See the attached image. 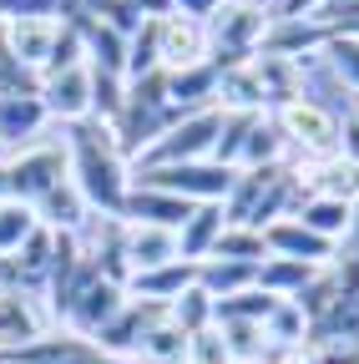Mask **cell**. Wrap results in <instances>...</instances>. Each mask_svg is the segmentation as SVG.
I'll list each match as a JSON object with an SVG mask.
<instances>
[{
	"label": "cell",
	"mask_w": 359,
	"mask_h": 364,
	"mask_svg": "<svg viewBox=\"0 0 359 364\" xmlns=\"http://www.w3.org/2000/svg\"><path fill=\"white\" fill-rule=\"evenodd\" d=\"M66 152H71V182L81 188L86 208L102 218H122V203L132 193V162L122 152L117 122L86 117L66 127Z\"/></svg>",
	"instance_id": "cell-1"
},
{
	"label": "cell",
	"mask_w": 359,
	"mask_h": 364,
	"mask_svg": "<svg viewBox=\"0 0 359 364\" xmlns=\"http://www.w3.org/2000/svg\"><path fill=\"white\" fill-rule=\"evenodd\" d=\"M299 208V188H294V177L279 167H258V172H238L233 177V193L223 198V218L228 223H243V228H263L268 223H279Z\"/></svg>",
	"instance_id": "cell-2"
},
{
	"label": "cell",
	"mask_w": 359,
	"mask_h": 364,
	"mask_svg": "<svg viewBox=\"0 0 359 364\" xmlns=\"http://www.w3.org/2000/svg\"><path fill=\"white\" fill-rule=\"evenodd\" d=\"M268 16L274 11H258V6H243V0H223V6L203 21L208 26V56L213 66H243L258 56L263 46V31H268Z\"/></svg>",
	"instance_id": "cell-3"
},
{
	"label": "cell",
	"mask_w": 359,
	"mask_h": 364,
	"mask_svg": "<svg viewBox=\"0 0 359 364\" xmlns=\"http://www.w3.org/2000/svg\"><path fill=\"white\" fill-rule=\"evenodd\" d=\"M218 132H223V112L208 107V112H188V117H177L157 142L132 162V172H147V167H177V162H203L213 157L218 147Z\"/></svg>",
	"instance_id": "cell-4"
},
{
	"label": "cell",
	"mask_w": 359,
	"mask_h": 364,
	"mask_svg": "<svg viewBox=\"0 0 359 364\" xmlns=\"http://www.w3.org/2000/svg\"><path fill=\"white\" fill-rule=\"evenodd\" d=\"M233 177H238V167H223V162H213V157H203V162H177V167H147V172H132V182L162 188V193L183 198V203H193V208H203V203H223V198L233 193Z\"/></svg>",
	"instance_id": "cell-5"
},
{
	"label": "cell",
	"mask_w": 359,
	"mask_h": 364,
	"mask_svg": "<svg viewBox=\"0 0 359 364\" xmlns=\"http://www.w3.org/2000/svg\"><path fill=\"white\" fill-rule=\"evenodd\" d=\"M279 132H284V142H289V157H309V162H324L339 152V117L324 107V102H314V97H299L289 107L274 112Z\"/></svg>",
	"instance_id": "cell-6"
},
{
	"label": "cell",
	"mask_w": 359,
	"mask_h": 364,
	"mask_svg": "<svg viewBox=\"0 0 359 364\" xmlns=\"http://www.w3.org/2000/svg\"><path fill=\"white\" fill-rule=\"evenodd\" d=\"M61 31H66L61 16H16V21H0V46L11 51V61L21 71H31L41 81L46 66H51V56H56Z\"/></svg>",
	"instance_id": "cell-7"
},
{
	"label": "cell",
	"mask_w": 359,
	"mask_h": 364,
	"mask_svg": "<svg viewBox=\"0 0 359 364\" xmlns=\"http://www.w3.org/2000/svg\"><path fill=\"white\" fill-rule=\"evenodd\" d=\"M36 97L46 107L51 127H76L86 117H97V97H92V66H66V71H51L36 81Z\"/></svg>",
	"instance_id": "cell-8"
},
{
	"label": "cell",
	"mask_w": 359,
	"mask_h": 364,
	"mask_svg": "<svg viewBox=\"0 0 359 364\" xmlns=\"http://www.w3.org/2000/svg\"><path fill=\"white\" fill-rule=\"evenodd\" d=\"M46 329H56V318L46 309V294H36V289H0V354L41 339Z\"/></svg>",
	"instance_id": "cell-9"
},
{
	"label": "cell",
	"mask_w": 359,
	"mask_h": 364,
	"mask_svg": "<svg viewBox=\"0 0 359 364\" xmlns=\"http://www.w3.org/2000/svg\"><path fill=\"white\" fill-rule=\"evenodd\" d=\"M208 56V26L188 16H157V71H188Z\"/></svg>",
	"instance_id": "cell-10"
},
{
	"label": "cell",
	"mask_w": 359,
	"mask_h": 364,
	"mask_svg": "<svg viewBox=\"0 0 359 364\" xmlns=\"http://www.w3.org/2000/svg\"><path fill=\"white\" fill-rule=\"evenodd\" d=\"M117 253H122L127 279H132V273H147V268H162V263H177V258H183L177 233H172V228H152V223H122Z\"/></svg>",
	"instance_id": "cell-11"
},
{
	"label": "cell",
	"mask_w": 359,
	"mask_h": 364,
	"mask_svg": "<svg viewBox=\"0 0 359 364\" xmlns=\"http://www.w3.org/2000/svg\"><path fill=\"white\" fill-rule=\"evenodd\" d=\"M122 309H127V284H117V279H107V273H102V279L71 304V314L61 318V324H66L71 334H81V339H97Z\"/></svg>",
	"instance_id": "cell-12"
},
{
	"label": "cell",
	"mask_w": 359,
	"mask_h": 364,
	"mask_svg": "<svg viewBox=\"0 0 359 364\" xmlns=\"http://www.w3.org/2000/svg\"><path fill=\"white\" fill-rule=\"evenodd\" d=\"M329 41V31L319 21H299V16H268V31H263V46L258 51L268 56H289V61H314L319 46Z\"/></svg>",
	"instance_id": "cell-13"
},
{
	"label": "cell",
	"mask_w": 359,
	"mask_h": 364,
	"mask_svg": "<svg viewBox=\"0 0 359 364\" xmlns=\"http://www.w3.org/2000/svg\"><path fill=\"white\" fill-rule=\"evenodd\" d=\"M314 61H319V56H314ZM314 61H289V56H268V51L253 56V71H258V81H263L268 112H279V107L309 97V66H314Z\"/></svg>",
	"instance_id": "cell-14"
},
{
	"label": "cell",
	"mask_w": 359,
	"mask_h": 364,
	"mask_svg": "<svg viewBox=\"0 0 359 364\" xmlns=\"http://www.w3.org/2000/svg\"><path fill=\"white\" fill-rule=\"evenodd\" d=\"M213 107H218L223 117H263V112H268V97H263V81H258L253 61H243V66H223V71H218Z\"/></svg>",
	"instance_id": "cell-15"
},
{
	"label": "cell",
	"mask_w": 359,
	"mask_h": 364,
	"mask_svg": "<svg viewBox=\"0 0 359 364\" xmlns=\"http://www.w3.org/2000/svg\"><path fill=\"white\" fill-rule=\"evenodd\" d=\"M263 248H268V258H299V263H319V268L334 258V243H324L319 233H309L299 218L268 223L263 228Z\"/></svg>",
	"instance_id": "cell-16"
},
{
	"label": "cell",
	"mask_w": 359,
	"mask_h": 364,
	"mask_svg": "<svg viewBox=\"0 0 359 364\" xmlns=\"http://www.w3.org/2000/svg\"><path fill=\"white\" fill-rule=\"evenodd\" d=\"M188 213H193V203L172 198L162 188H147V182H132V193L122 203V223H152V228H172V233L188 223Z\"/></svg>",
	"instance_id": "cell-17"
},
{
	"label": "cell",
	"mask_w": 359,
	"mask_h": 364,
	"mask_svg": "<svg viewBox=\"0 0 359 364\" xmlns=\"http://www.w3.org/2000/svg\"><path fill=\"white\" fill-rule=\"evenodd\" d=\"M51 132V117L41 107V97H6L0 102V147L6 152H21L31 142Z\"/></svg>",
	"instance_id": "cell-18"
},
{
	"label": "cell",
	"mask_w": 359,
	"mask_h": 364,
	"mask_svg": "<svg viewBox=\"0 0 359 364\" xmlns=\"http://www.w3.org/2000/svg\"><path fill=\"white\" fill-rule=\"evenodd\" d=\"M31 208H36V223L51 228V233H81L86 218H92V208H86V198H81V188H76L71 177H61L56 188L41 193Z\"/></svg>",
	"instance_id": "cell-19"
},
{
	"label": "cell",
	"mask_w": 359,
	"mask_h": 364,
	"mask_svg": "<svg viewBox=\"0 0 359 364\" xmlns=\"http://www.w3.org/2000/svg\"><path fill=\"white\" fill-rule=\"evenodd\" d=\"M198 284V263L177 258V263H162V268H147V273H132L127 279V299H142V304H172L183 289Z\"/></svg>",
	"instance_id": "cell-20"
},
{
	"label": "cell",
	"mask_w": 359,
	"mask_h": 364,
	"mask_svg": "<svg viewBox=\"0 0 359 364\" xmlns=\"http://www.w3.org/2000/svg\"><path fill=\"white\" fill-rule=\"evenodd\" d=\"M81 41H86V66L92 76H107V81H127V36L107 21H81Z\"/></svg>",
	"instance_id": "cell-21"
},
{
	"label": "cell",
	"mask_w": 359,
	"mask_h": 364,
	"mask_svg": "<svg viewBox=\"0 0 359 364\" xmlns=\"http://www.w3.org/2000/svg\"><path fill=\"white\" fill-rule=\"evenodd\" d=\"M162 91H167V107L177 117L208 112L213 107V91H218V66L203 61V66H188V71H162Z\"/></svg>",
	"instance_id": "cell-22"
},
{
	"label": "cell",
	"mask_w": 359,
	"mask_h": 364,
	"mask_svg": "<svg viewBox=\"0 0 359 364\" xmlns=\"http://www.w3.org/2000/svg\"><path fill=\"white\" fill-rule=\"evenodd\" d=\"M289 157V142H284V132L274 122V112H263L248 122L243 132V147H238V172H258V167H279Z\"/></svg>",
	"instance_id": "cell-23"
},
{
	"label": "cell",
	"mask_w": 359,
	"mask_h": 364,
	"mask_svg": "<svg viewBox=\"0 0 359 364\" xmlns=\"http://www.w3.org/2000/svg\"><path fill=\"white\" fill-rule=\"evenodd\" d=\"M223 228H228V218H223V203H203V208H193L188 223L177 228V248H183V258H188V263H203V258L218 248Z\"/></svg>",
	"instance_id": "cell-24"
},
{
	"label": "cell",
	"mask_w": 359,
	"mask_h": 364,
	"mask_svg": "<svg viewBox=\"0 0 359 364\" xmlns=\"http://www.w3.org/2000/svg\"><path fill=\"white\" fill-rule=\"evenodd\" d=\"M198 289L218 304L233 299L243 289H258V263H238V258H203L198 263Z\"/></svg>",
	"instance_id": "cell-25"
},
{
	"label": "cell",
	"mask_w": 359,
	"mask_h": 364,
	"mask_svg": "<svg viewBox=\"0 0 359 364\" xmlns=\"http://www.w3.org/2000/svg\"><path fill=\"white\" fill-rule=\"evenodd\" d=\"M319 71L344 86L349 97L359 102V36H344V31H329V41L319 46Z\"/></svg>",
	"instance_id": "cell-26"
},
{
	"label": "cell",
	"mask_w": 359,
	"mask_h": 364,
	"mask_svg": "<svg viewBox=\"0 0 359 364\" xmlns=\"http://www.w3.org/2000/svg\"><path fill=\"white\" fill-rule=\"evenodd\" d=\"M183 354H188V334L162 314L157 324L137 339V349H132V364H183Z\"/></svg>",
	"instance_id": "cell-27"
},
{
	"label": "cell",
	"mask_w": 359,
	"mask_h": 364,
	"mask_svg": "<svg viewBox=\"0 0 359 364\" xmlns=\"http://www.w3.org/2000/svg\"><path fill=\"white\" fill-rule=\"evenodd\" d=\"M349 203H334V198H299V208L289 218H299L309 233H319L324 243H339L344 238V228H349Z\"/></svg>",
	"instance_id": "cell-28"
},
{
	"label": "cell",
	"mask_w": 359,
	"mask_h": 364,
	"mask_svg": "<svg viewBox=\"0 0 359 364\" xmlns=\"http://www.w3.org/2000/svg\"><path fill=\"white\" fill-rule=\"evenodd\" d=\"M314 273H319V263H299V258H263L258 263V289L268 299H294Z\"/></svg>",
	"instance_id": "cell-29"
},
{
	"label": "cell",
	"mask_w": 359,
	"mask_h": 364,
	"mask_svg": "<svg viewBox=\"0 0 359 364\" xmlns=\"http://www.w3.org/2000/svg\"><path fill=\"white\" fill-rule=\"evenodd\" d=\"M258 329H263V344H309V314L294 299H274Z\"/></svg>",
	"instance_id": "cell-30"
},
{
	"label": "cell",
	"mask_w": 359,
	"mask_h": 364,
	"mask_svg": "<svg viewBox=\"0 0 359 364\" xmlns=\"http://www.w3.org/2000/svg\"><path fill=\"white\" fill-rule=\"evenodd\" d=\"M36 228H41V223H36V208H31V203H21V198L0 203V258H16Z\"/></svg>",
	"instance_id": "cell-31"
},
{
	"label": "cell",
	"mask_w": 359,
	"mask_h": 364,
	"mask_svg": "<svg viewBox=\"0 0 359 364\" xmlns=\"http://www.w3.org/2000/svg\"><path fill=\"white\" fill-rule=\"evenodd\" d=\"M167 318H172V324L183 329V334H198V329L218 324V318H213V299H208L198 284H193V289H183V294L167 304Z\"/></svg>",
	"instance_id": "cell-32"
},
{
	"label": "cell",
	"mask_w": 359,
	"mask_h": 364,
	"mask_svg": "<svg viewBox=\"0 0 359 364\" xmlns=\"http://www.w3.org/2000/svg\"><path fill=\"white\" fill-rule=\"evenodd\" d=\"M208 258H238V263H263V258H268V248H263V233H258V228L228 223V228H223V238H218V248H213Z\"/></svg>",
	"instance_id": "cell-33"
},
{
	"label": "cell",
	"mask_w": 359,
	"mask_h": 364,
	"mask_svg": "<svg viewBox=\"0 0 359 364\" xmlns=\"http://www.w3.org/2000/svg\"><path fill=\"white\" fill-rule=\"evenodd\" d=\"M152 71H157V16L127 36V81H142Z\"/></svg>",
	"instance_id": "cell-34"
},
{
	"label": "cell",
	"mask_w": 359,
	"mask_h": 364,
	"mask_svg": "<svg viewBox=\"0 0 359 364\" xmlns=\"http://www.w3.org/2000/svg\"><path fill=\"white\" fill-rule=\"evenodd\" d=\"M223 339H228V354H233V364H258V354H263V329L258 324H248V318H223Z\"/></svg>",
	"instance_id": "cell-35"
},
{
	"label": "cell",
	"mask_w": 359,
	"mask_h": 364,
	"mask_svg": "<svg viewBox=\"0 0 359 364\" xmlns=\"http://www.w3.org/2000/svg\"><path fill=\"white\" fill-rule=\"evenodd\" d=\"M268 309H274V299H268L263 289H243L233 299H218L213 304V318H218V324H223V318H248V324H263Z\"/></svg>",
	"instance_id": "cell-36"
},
{
	"label": "cell",
	"mask_w": 359,
	"mask_h": 364,
	"mask_svg": "<svg viewBox=\"0 0 359 364\" xmlns=\"http://www.w3.org/2000/svg\"><path fill=\"white\" fill-rule=\"evenodd\" d=\"M183 364H233L223 329H218V324H208V329L188 334V354H183Z\"/></svg>",
	"instance_id": "cell-37"
},
{
	"label": "cell",
	"mask_w": 359,
	"mask_h": 364,
	"mask_svg": "<svg viewBox=\"0 0 359 364\" xmlns=\"http://www.w3.org/2000/svg\"><path fill=\"white\" fill-rule=\"evenodd\" d=\"M339 157L359 162V102H349L339 112Z\"/></svg>",
	"instance_id": "cell-38"
},
{
	"label": "cell",
	"mask_w": 359,
	"mask_h": 364,
	"mask_svg": "<svg viewBox=\"0 0 359 364\" xmlns=\"http://www.w3.org/2000/svg\"><path fill=\"white\" fill-rule=\"evenodd\" d=\"M359 16V0H324L319 11H314L309 21H319L324 31H334V26H344V21H354Z\"/></svg>",
	"instance_id": "cell-39"
},
{
	"label": "cell",
	"mask_w": 359,
	"mask_h": 364,
	"mask_svg": "<svg viewBox=\"0 0 359 364\" xmlns=\"http://www.w3.org/2000/svg\"><path fill=\"white\" fill-rule=\"evenodd\" d=\"M56 364H132V359H122V354H107V349H97L92 339L86 344H76L66 359H56Z\"/></svg>",
	"instance_id": "cell-40"
},
{
	"label": "cell",
	"mask_w": 359,
	"mask_h": 364,
	"mask_svg": "<svg viewBox=\"0 0 359 364\" xmlns=\"http://www.w3.org/2000/svg\"><path fill=\"white\" fill-rule=\"evenodd\" d=\"M319 6H324V0H279L274 16H299V21H304V16H314Z\"/></svg>",
	"instance_id": "cell-41"
},
{
	"label": "cell",
	"mask_w": 359,
	"mask_h": 364,
	"mask_svg": "<svg viewBox=\"0 0 359 364\" xmlns=\"http://www.w3.org/2000/svg\"><path fill=\"white\" fill-rule=\"evenodd\" d=\"M0 203H11V162L0 157Z\"/></svg>",
	"instance_id": "cell-42"
},
{
	"label": "cell",
	"mask_w": 359,
	"mask_h": 364,
	"mask_svg": "<svg viewBox=\"0 0 359 364\" xmlns=\"http://www.w3.org/2000/svg\"><path fill=\"white\" fill-rule=\"evenodd\" d=\"M243 6H258V11H279V0H243Z\"/></svg>",
	"instance_id": "cell-43"
},
{
	"label": "cell",
	"mask_w": 359,
	"mask_h": 364,
	"mask_svg": "<svg viewBox=\"0 0 359 364\" xmlns=\"http://www.w3.org/2000/svg\"><path fill=\"white\" fill-rule=\"evenodd\" d=\"M334 31H344V36H359V16H354V21H344V26H334Z\"/></svg>",
	"instance_id": "cell-44"
},
{
	"label": "cell",
	"mask_w": 359,
	"mask_h": 364,
	"mask_svg": "<svg viewBox=\"0 0 359 364\" xmlns=\"http://www.w3.org/2000/svg\"><path fill=\"white\" fill-rule=\"evenodd\" d=\"M0 11H6V0H0Z\"/></svg>",
	"instance_id": "cell-45"
},
{
	"label": "cell",
	"mask_w": 359,
	"mask_h": 364,
	"mask_svg": "<svg viewBox=\"0 0 359 364\" xmlns=\"http://www.w3.org/2000/svg\"><path fill=\"white\" fill-rule=\"evenodd\" d=\"M0 157H6V147H0Z\"/></svg>",
	"instance_id": "cell-46"
},
{
	"label": "cell",
	"mask_w": 359,
	"mask_h": 364,
	"mask_svg": "<svg viewBox=\"0 0 359 364\" xmlns=\"http://www.w3.org/2000/svg\"><path fill=\"white\" fill-rule=\"evenodd\" d=\"M354 364H359V359H354Z\"/></svg>",
	"instance_id": "cell-47"
}]
</instances>
